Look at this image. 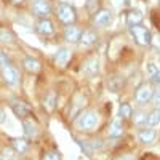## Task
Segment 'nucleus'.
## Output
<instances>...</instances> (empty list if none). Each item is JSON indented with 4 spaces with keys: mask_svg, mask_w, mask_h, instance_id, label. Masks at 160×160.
<instances>
[{
    "mask_svg": "<svg viewBox=\"0 0 160 160\" xmlns=\"http://www.w3.org/2000/svg\"><path fill=\"white\" fill-rule=\"evenodd\" d=\"M133 38H135V42L141 47H149L152 43V32L148 29V28H144L142 24L139 26H131V29H130Z\"/></svg>",
    "mask_w": 160,
    "mask_h": 160,
    "instance_id": "obj_1",
    "label": "nucleus"
},
{
    "mask_svg": "<svg viewBox=\"0 0 160 160\" xmlns=\"http://www.w3.org/2000/svg\"><path fill=\"white\" fill-rule=\"evenodd\" d=\"M98 125V114L95 111H85L75 120V127L78 130H93Z\"/></svg>",
    "mask_w": 160,
    "mask_h": 160,
    "instance_id": "obj_2",
    "label": "nucleus"
},
{
    "mask_svg": "<svg viewBox=\"0 0 160 160\" xmlns=\"http://www.w3.org/2000/svg\"><path fill=\"white\" fill-rule=\"evenodd\" d=\"M56 15H58V19L62 22V24H68L71 26L75 18H77V11L74 7H71L69 3H59L58 8H56Z\"/></svg>",
    "mask_w": 160,
    "mask_h": 160,
    "instance_id": "obj_3",
    "label": "nucleus"
},
{
    "mask_svg": "<svg viewBox=\"0 0 160 160\" xmlns=\"http://www.w3.org/2000/svg\"><path fill=\"white\" fill-rule=\"evenodd\" d=\"M152 96H154V90L151 85H141L135 93V99L138 104H148L152 99Z\"/></svg>",
    "mask_w": 160,
    "mask_h": 160,
    "instance_id": "obj_4",
    "label": "nucleus"
},
{
    "mask_svg": "<svg viewBox=\"0 0 160 160\" xmlns=\"http://www.w3.org/2000/svg\"><path fill=\"white\" fill-rule=\"evenodd\" d=\"M112 11L111 10H99L96 11L95 18H93V22H95V26H98V28H106V26H109L112 22Z\"/></svg>",
    "mask_w": 160,
    "mask_h": 160,
    "instance_id": "obj_5",
    "label": "nucleus"
},
{
    "mask_svg": "<svg viewBox=\"0 0 160 160\" xmlns=\"http://www.w3.org/2000/svg\"><path fill=\"white\" fill-rule=\"evenodd\" d=\"M2 75H3V80L10 87H16L19 83V72L13 68V66H7V68H3L2 69Z\"/></svg>",
    "mask_w": 160,
    "mask_h": 160,
    "instance_id": "obj_6",
    "label": "nucleus"
},
{
    "mask_svg": "<svg viewBox=\"0 0 160 160\" xmlns=\"http://www.w3.org/2000/svg\"><path fill=\"white\" fill-rule=\"evenodd\" d=\"M37 32L43 37H51L55 34V24H53L48 18H42L37 22Z\"/></svg>",
    "mask_w": 160,
    "mask_h": 160,
    "instance_id": "obj_7",
    "label": "nucleus"
},
{
    "mask_svg": "<svg viewBox=\"0 0 160 160\" xmlns=\"http://www.w3.org/2000/svg\"><path fill=\"white\" fill-rule=\"evenodd\" d=\"M32 10H34L35 15L40 16V18L50 16V13H51V7H50V3L47 2V0H34Z\"/></svg>",
    "mask_w": 160,
    "mask_h": 160,
    "instance_id": "obj_8",
    "label": "nucleus"
},
{
    "mask_svg": "<svg viewBox=\"0 0 160 160\" xmlns=\"http://www.w3.org/2000/svg\"><path fill=\"white\" fill-rule=\"evenodd\" d=\"M11 109H13V112H15L21 120L22 118H26V117H28L29 115V106L28 104H26V102H22V101H11Z\"/></svg>",
    "mask_w": 160,
    "mask_h": 160,
    "instance_id": "obj_9",
    "label": "nucleus"
},
{
    "mask_svg": "<svg viewBox=\"0 0 160 160\" xmlns=\"http://www.w3.org/2000/svg\"><path fill=\"white\" fill-rule=\"evenodd\" d=\"M56 99H58L56 93H55V91H48L47 95L43 96V99H42L43 109H45L47 112H53V111H55V108H56Z\"/></svg>",
    "mask_w": 160,
    "mask_h": 160,
    "instance_id": "obj_10",
    "label": "nucleus"
},
{
    "mask_svg": "<svg viewBox=\"0 0 160 160\" xmlns=\"http://www.w3.org/2000/svg\"><path fill=\"white\" fill-rule=\"evenodd\" d=\"M155 138H157V131H155L154 128L141 130L139 135H138V141H139L141 144H152Z\"/></svg>",
    "mask_w": 160,
    "mask_h": 160,
    "instance_id": "obj_11",
    "label": "nucleus"
},
{
    "mask_svg": "<svg viewBox=\"0 0 160 160\" xmlns=\"http://www.w3.org/2000/svg\"><path fill=\"white\" fill-rule=\"evenodd\" d=\"M78 42L82 43L83 47H91V45H95L98 42V34L95 31H85V32L80 34Z\"/></svg>",
    "mask_w": 160,
    "mask_h": 160,
    "instance_id": "obj_12",
    "label": "nucleus"
},
{
    "mask_svg": "<svg viewBox=\"0 0 160 160\" xmlns=\"http://www.w3.org/2000/svg\"><path fill=\"white\" fill-rule=\"evenodd\" d=\"M22 68L28 72H31V74H37V72H40V68H42V66H40L38 59L31 58V56H26L22 59Z\"/></svg>",
    "mask_w": 160,
    "mask_h": 160,
    "instance_id": "obj_13",
    "label": "nucleus"
},
{
    "mask_svg": "<svg viewBox=\"0 0 160 160\" xmlns=\"http://www.w3.org/2000/svg\"><path fill=\"white\" fill-rule=\"evenodd\" d=\"M22 130H24V135L28 138H37L38 136V127L28 118L22 120Z\"/></svg>",
    "mask_w": 160,
    "mask_h": 160,
    "instance_id": "obj_14",
    "label": "nucleus"
},
{
    "mask_svg": "<svg viewBox=\"0 0 160 160\" xmlns=\"http://www.w3.org/2000/svg\"><path fill=\"white\" fill-rule=\"evenodd\" d=\"M80 34H82L80 28H77V26H68V29H66V32H64V37H66L68 42L75 43V42H78Z\"/></svg>",
    "mask_w": 160,
    "mask_h": 160,
    "instance_id": "obj_15",
    "label": "nucleus"
},
{
    "mask_svg": "<svg viewBox=\"0 0 160 160\" xmlns=\"http://www.w3.org/2000/svg\"><path fill=\"white\" fill-rule=\"evenodd\" d=\"M11 148L18 154H26L28 149H29V142H28V139H24V138H15L11 141Z\"/></svg>",
    "mask_w": 160,
    "mask_h": 160,
    "instance_id": "obj_16",
    "label": "nucleus"
},
{
    "mask_svg": "<svg viewBox=\"0 0 160 160\" xmlns=\"http://www.w3.org/2000/svg\"><path fill=\"white\" fill-rule=\"evenodd\" d=\"M123 131H125V128H123L122 122H120V120H114V122L111 123V127H109L108 135L111 138H120V136L123 135Z\"/></svg>",
    "mask_w": 160,
    "mask_h": 160,
    "instance_id": "obj_17",
    "label": "nucleus"
},
{
    "mask_svg": "<svg viewBox=\"0 0 160 160\" xmlns=\"http://www.w3.org/2000/svg\"><path fill=\"white\" fill-rule=\"evenodd\" d=\"M98 71H99V61H98L96 58L88 59V61L83 64V72H85L87 75H95V74H98Z\"/></svg>",
    "mask_w": 160,
    "mask_h": 160,
    "instance_id": "obj_18",
    "label": "nucleus"
},
{
    "mask_svg": "<svg viewBox=\"0 0 160 160\" xmlns=\"http://www.w3.org/2000/svg\"><path fill=\"white\" fill-rule=\"evenodd\" d=\"M127 22L130 24V28L131 26H139L142 22V15H141V11L138 10H131L127 13Z\"/></svg>",
    "mask_w": 160,
    "mask_h": 160,
    "instance_id": "obj_19",
    "label": "nucleus"
},
{
    "mask_svg": "<svg viewBox=\"0 0 160 160\" xmlns=\"http://www.w3.org/2000/svg\"><path fill=\"white\" fill-rule=\"evenodd\" d=\"M69 58H71V51L68 50V48H61L58 53H56V56H55V61H56V64H66L69 61Z\"/></svg>",
    "mask_w": 160,
    "mask_h": 160,
    "instance_id": "obj_20",
    "label": "nucleus"
},
{
    "mask_svg": "<svg viewBox=\"0 0 160 160\" xmlns=\"http://www.w3.org/2000/svg\"><path fill=\"white\" fill-rule=\"evenodd\" d=\"M158 122H160V114H158V111L155 109L152 114H149L148 117H146V127L148 128H154V127H157L158 125Z\"/></svg>",
    "mask_w": 160,
    "mask_h": 160,
    "instance_id": "obj_21",
    "label": "nucleus"
},
{
    "mask_svg": "<svg viewBox=\"0 0 160 160\" xmlns=\"http://www.w3.org/2000/svg\"><path fill=\"white\" fill-rule=\"evenodd\" d=\"M131 115H133L131 106H130L128 102L120 104V108H118V117H120V118H123V120H127V118H131Z\"/></svg>",
    "mask_w": 160,
    "mask_h": 160,
    "instance_id": "obj_22",
    "label": "nucleus"
},
{
    "mask_svg": "<svg viewBox=\"0 0 160 160\" xmlns=\"http://www.w3.org/2000/svg\"><path fill=\"white\" fill-rule=\"evenodd\" d=\"M123 85H125V80H123L122 77H118V75L112 77V78H111V82H109V88H111L112 91H118Z\"/></svg>",
    "mask_w": 160,
    "mask_h": 160,
    "instance_id": "obj_23",
    "label": "nucleus"
},
{
    "mask_svg": "<svg viewBox=\"0 0 160 160\" xmlns=\"http://www.w3.org/2000/svg\"><path fill=\"white\" fill-rule=\"evenodd\" d=\"M0 40H2V42H13V40H15V35L7 29H0Z\"/></svg>",
    "mask_w": 160,
    "mask_h": 160,
    "instance_id": "obj_24",
    "label": "nucleus"
},
{
    "mask_svg": "<svg viewBox=\"0 0 160 160\" xmlns=\"http://www.w3.org/2000/svg\"><path fill=\"white\" fill-rule=\"evenodd\" d=\"M7 66H11V62H10V58H8V55H7L5 51H2V50H0V69L7 68Z\"/></svg>",
    "mask_w": 160,
    "mask_h": 160,
    "instance_id": "obj_25",
    "label": "nucleus"
},
{
    "mask_svg": "<svg viewBox=\"0 0 160 160\" xmlns=\"http://www.w3.org/2000/svg\"><path fill=\"white\" fill-rule=\"evenodd\" d=\"M13 155H15V152H13V148H5L2 152H0V158L2 160H13Z\"/></svg>",
    "mask_w": 160,
    "mask_h": 160,
    "instance_id": "obj_26",
    "label": "nucleus"
},
{
    "mask_svg": "<svg viewBox=\"0 0 160 160\" xmlns=\"http://www.w3.org/2000/svg\"><path fill=\"white\" fill-rule=\"evenodd\" d=\"M43 160H61V154H58L56 151H48L45 152Z\"/></svg>",
    "mask_w": 160,
    "mask_h": 160,
    "instance_id": "obj_27",
    "label": "nucleus"
},
{
    "mask_svg": "<svg viewBox=\"0 0 160 160\" xmlns=\"http://www.w3.org/2000/svg\"><path fill=\"white\" fill-rule=\"evenodd\" d=\"M146 117H148V115H146L144 112H138L135 115V123L136 125H144L146 123Z\"/></svg>",
    "mask_w": 160,
    "mask_h": 160,
    "instance_id": "obj_28",
    "label": "nucleus"
},
{
    "mask_svg": "<svg viewBox=\"0 0 160 160\" xmlns=\"http://www.w3.org/2000/svg\"><path fill=\"white\" fill-rule=\"evenodd\" d=\"M146 71H148L149 77H154L155 74H158V69H157V66H155L154 62H149V64H148V68H146Z\"/></svg>",
    "mask_w": 160,
    "mask_h": 160,
    "instance_id": "obj_29",
    "label": "nucleus"
},
{
    "mask_svg": "<svg viewBox=\"0 0 160 160\" xmlns=\"http://www.w3.org/2000/svg\"><path fill=\"white\" fill-rule=\"evenodd\" d=\"M5 118H7V115H5V111L0 108V123H3L5 122Z\"/></svg>",
    "mask_w": 160,
    "mask_h": 160,
    "instance_id": "obj_30",
    "label": "nucleus"
},
{
    "mask_svg": "<svg viewBox=\"0 0 160 160\" xmlns=\"http://www.w3.org/2000/svg\"><path fill=\"white\" fill-rule=\"evenodd\" d=\"M118 160H133V158H131V157H130V155H127V157H120V158H118Z\"/></svg>",
    "mask_w": 160,
    "mask_h": 160,
    "instance_id": "obj_31",
    "label": "nucleus"
},
{
    "mask_svg": "<svg viewBox=\"0 0 160 160\" xmlns=\"http://www.w3.org/2000/svg\"><path fill=\"white\" fill-rule=\"evenodd\" d=\"M13 2H16V3H19V2H22V0H13Z\"/></svg>",
    "mask_w": 160,
    "mask_h": 160,
    "instance_id": "obj_32",
    "label": "nucleus"
}]
</instances>
